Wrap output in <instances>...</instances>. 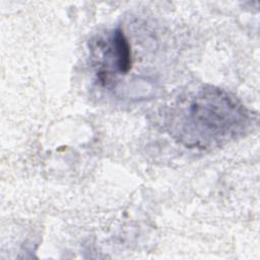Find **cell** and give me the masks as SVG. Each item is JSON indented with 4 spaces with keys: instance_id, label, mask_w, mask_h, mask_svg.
Instances as JSON below:
<instances>
[{
    "instance_id": "6da1fadb",
    "label": "cell",
    "mask_w": 260,
    "mask_h": 260,
    "mask_svg": "<svg viewBox=\"0 0 260 260\" xmlns=\"http://www.w3.org/2000/svg\"><path fill=\"white\" fill-rule=\"evenodd\" d=\"M162 127L188 148L210 149L241 136L250 115L230 92L209 84L181 92L162 111Z\"/></svg>"
},
{
    "instance_id": "7a4b0ae2",
    "label": "cell",
    "mask_w": 260,
    "mask_h": 260,
    "mask_svg": "<svg viewBox=\"0 0 260 260\" xmlns=\"http://www.w3.org/2000/svg\"><path fill=\"white\" fill-rule=\"evenodd\" d=\"M102 55V66L98 71L99 80L106 84L113 75L127 74L132 66L131 47L124 31L117 27L113 29L106 40H101L98 44Z\"/></svg>"
}]
</instances>
